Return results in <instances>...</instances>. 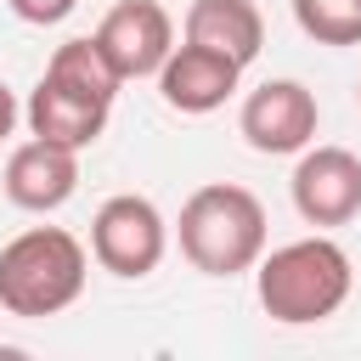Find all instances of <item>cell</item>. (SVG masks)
Segmentation results:
<instances>
[{
    "label": "cell",
    "mask_w": 361,
    "mask_h": 361,
    "mask_svg": "<svg viewBox=\"0 0 361 361\" xmlns=\"http://www.w3.org/2000/svg\"><path fill=\"white\" fill-rule=\"evenodd\" d=\"M288 197L305 226H350L361 214V158L350 147H305L288 175Z\"/></svg>",
    "instance_id": "8992f818"
},
{
    "label": "cell",
    "mask_w": 361,
    "mask_h": 361,
    "mask_svg": "<svg viewBox=\"0 0 361 361\" xmlns=\"http://www.w3.org/2000/svg\"><path fill=\"white\" fill-rule=\"evenodd\" d=\"M316 124H322V107L299 79H265L259 90L243 96V113H237L243 141L254 152H265V158L305 152L316 141Z\"/></svg>",
    "instance_id": "5b68a950"
},
{
    "label": "cell",
    "mask_w": 361,
    "mask_h": 361,
    "mask_svg": "<svg viewBox=\"0 0 361 361\" xmlns=\"http://www.w3.org/2000/svg\"><path fill=\"white\" fill-rule=\"evenodd\" d=\"M96 51L113 62L118 79H152L164 68V56L175 51V23L158 0H118L102 23H96Z\"/></svg>",
    "instance_id": "52a82bcc"
},
{
    "label": "cell",
    "mask_w": 361,
    "mask_h": 361,
    "mask_svg": "<svg viewBox=\"0 0 361 361\" xmlns=\"http://www.w3.org/2000/svg\"><path fill=\"white\" fill-rule=\"evenodd\" d=\"M107 102H96V96H85V90H68L62 79H39L34 90H28V107H23V118H28V130L39 135V141H56V147H73V152H85L102 130H107Z\"/></svg>",
    "instance_id": "30bf717a"
},
{
    "label": "cell",
    "mask_w": 361,
    "mask_h": 361,
    "mask_svg": "<svg viewBox=\"0 0 361 361\" xmlns=\"http://www.w3.org/2000/svg\"><path fill=\"white\" fill-rule=\"evenodd\" d=\"M90 276V248L62 226H28L0 248V310L23 322L62 316Z\"/></svg>",
    "instance_id": "3957f363"
},
{
    "label": "cell",
    "mask_w": 361,
    "mask_h": 361,
    "mask_svg": "<svg viewBox=\"0 0 361 361\" xmlns=\"http://www.w3.org/2000/svg\"><path fill=\"white\" fill-rule=\"evenodd\" d=\"M350 288H355V265L322 231L299 237V243H282V248H271V254L254 259L259 310L271 322H282V327H310V322L338 316V305L350 299Z\"/></svg>",
    "instance_id": "6da1fadb"
},
{
    "label": "cell",
    "mask_w": 361,
    "mask_h": 361,
    "mask_svg": "<svg viewBox=\"0 0 361 361\" xmlns=\"http://www.w3.org/2000/svg\"><path fill=\"white\" fill-rule=\"evenodd\" d=\"M175 237H180V254H186L192 271H203V276H243L265 254L271 226H265V203L248 186L209 180V186H197L180 203Z\"/></svg>",
    "instance_id": "7a4b0ae2"
},
{
    "label": "cell",
    "mask_w": 361,
    "mask_h": 361,
    "mask_svg": "<svg viewBox=\"0 0 361 361\" xmlns=\"http://www.w3.org/2000/svg\"><path fill=\"white\" fill-rule=\"evenodd\" d=\"M164 248H169V220L141 192H118L90 214V259L124 282L152 276L164 265Z\"/></svg>",
    "instance_id": "277c9868"
},
{
    "label": "cell",
    "mask_w": 361,
    "mask_h": 361,
    "mask_svg": "<svg viewBox=\"0 0 361 361\" xmlns=\"http://www.w3.org/2000/svg\"><path fill=\"white\" fill-rule=\"evenodd\" d=\"M180 28L192 45H209V51L231 56L237 68H248L265 45V17L254 0H192Z\"/></svg>",
    "instance_id": "8fae6325"
},
{
    "label": "cell",
    "mask_w": 361,
    "mask_h": 361,
    "mask_svg": "<svg viewBox=\"0 0 361 361\" xmlns=\"http://www.w3.org/2000/svg\"><path fill=\"white\" fill-rule=\"evenodd\" d=\"M152 79H158V96H164L175 113L203 118V113H214V107H226V102L237 96L243 68H237L231 56H220V51L186 39V45H175V51L164 56V68H158Z\"/></svg>",
    "instance_id": "ba28073f"
},
{
    "label": "cell",
    "mask_w": 361,
    "mask_h": 361,
    "mask_svg": "<svg viewBox=\"0 0 361 361\" xmlns=\"http://www.w3.org/2000/svg\"><path fill=\"white\" fill-rule=\"evenodd\" d=\"M17 118H23V107H17V96H11V85L0 79V141L17 130Z\"/></svg>",
    "instance_id": "9a60e30c"
},
{
    "label": "cell",
    "mask_w": 361,
    "mask_h": 361,
    "mask_svg": "<svg viewBox=\"0 0 361 361\" xmlns=\"http://www.w3.org/2000/svg\"><path fill=\"white\" fill-rule=\"evenodd\" d=\"M6 6H11V17L34 23V28H56V23H68V17H73V6H79V0H6Z\"/></svg>",
    "instance_id": "5bb4252c"
},
{
    "label": "cell",
    "mask_w": 361,
    "mask_h": 361,
    "mask_svg": "<svg viewBox=\"0 0 361 361\" xmlns=\"http://www.w3.org/2000/svg\"><path fill=\"white\" fill-rule=\"evenodd\" d=\"M45 73L51 79H62L68 90H85V96H96V102H107L113 107V96H118V73H113V62L96 51V39H68V45H56L51 51V62H45Z\"/></svg>",
    "instance_id": "7c38bea8"
},
{
    "label": "cell",
    "mask_w": 361,
    "mask_h": 361,
    "mask_svg": "<svg viewBox=\"0 0 361 361\" xmlns=\"http://www.w3.org/2000/svg\"><path fill=\"white\" fill-rule=\"evenodd\" d=\"M355 107H361V79H355Z\"/></svg>",
    "instance_id": "2e32d148"
},
{
    "label": "cell",
    "mask_w": 361,
    "mask_h": 361,
    "mask_svg": "<svg viewBox=\"0 0 361 361\" xmlns=\"http://www.w3.org/2000/svg\"><path fill=\"white\" fill-rule=\"evenodd\" d=\"M0 186H6V197H11L17 209L51 214V209H62V203L79 192V152L34 135V141H23V147L6 158Z\"/></svg>",
    "instance_id": "9c48e42d"
},
{
    "label": "cell",
    "mask_w": 361,
    "mask_h": 361,
    "mask_svg": "<svg viewBox=\"0 0 361 361\" xmlns=\"http://www.w3.org/2000/svg\"><path fill=\"white\" fill-rule=\"evenodd\" d=\"M316 45H361V0H288Z\"/></svg>",
    "instance_id": "4fadbf2b"
}]
</instances>
